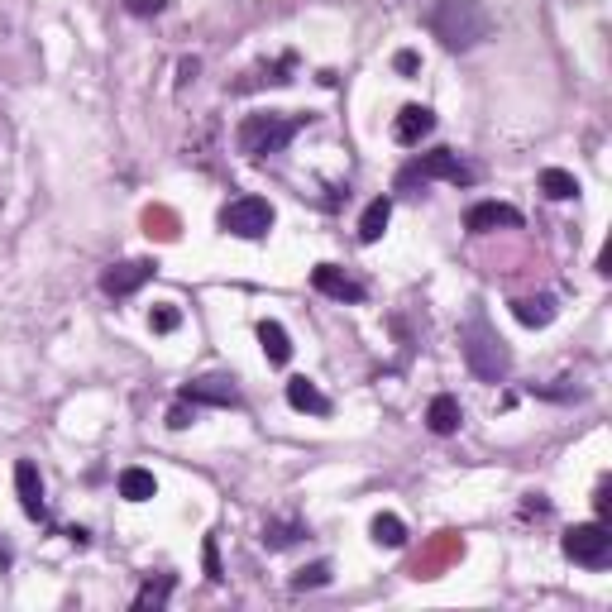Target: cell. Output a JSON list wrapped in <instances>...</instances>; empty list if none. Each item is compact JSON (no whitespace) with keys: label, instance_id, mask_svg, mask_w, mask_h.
Masks as SVG:
<instances>
[{"label":"cell","instance_id":"1","mask_svg":"<svg viewBox=\"0 0 612 612\" xmlns=\"http://www.w3.org/2000/svg\"><path fill=\"white\" fill-rule=\"evenodd\" d=\"M426 24H431V34L445 48H474L493 29V20H488V10H483L479 0H436Z\"/></svg>","mask_w":612,"mask_h":612},{"label":"cell","instance_id":"2","mask_svg":"<svg viewBox=\"0 0 612 612\" xmlns=\"http://www.w3.org/2000/svg\"><path fill=\"white\" fill-rule=\"evenodd\" d=\"M459 350H464V364L479 373L483 383H498V378H507V369H512V354H507V345L498 340V330L488 326L483 316H469V321L459 326Z\"/></svg>","mask_w":612,"mask_h":612},{"label":"cell","instance_id":"3","mask_svg":"<svg viewBox=\"0 0 612 612\" xmlns=\"http://www.w3.org/2000/svg\"><path fill=\"white\" fill-rule=\"evenodd\" d=\"M302 130V115H249L240 125V153L249 158H268V153H283Z\"/></svg>","mask_w":612,"mask_h":612},{"label":"cell","instance_id":"4","mask_svg":"<svg viewBox=\"0 0 612 612\" xmlns=\"http://www.w3.org/2000/svg\"><path fill=\"white\" fill-rule=\"evenodd\" d=\"M220 230L235 240H263L273 230V206L263 197H235L220 211Z\"/></svg>","mask_w":612,"mask_h":612},{"label":"cell","instance_id":"5","mask_svg":"<svg viewBox=\"0 0 612 612\" xmlns=\"http://www.w3.org/2000/svg\"><path fill=\"white\" fill-rule=\"evenodd\" d=\"M565 555L584 569H603L612 560V531L603 522H579L565 531Z\"/></svg>","mask_w":612,"mask_h":612},{"label":"cell","instance_id":"6","mask_svg":"<svg viewBox=\"0 0 612 612\" xmlns=\"http://www.w3.org/2000/svg\"><path fill=\"white\" fill-rule=\"evenodd\" d=\"M416 177H421V182H431V177H445V182H455V187H474V168H469V163H464L455 149H431L426 158H416V163L402 177H397V182L407 187V182H416Z\"/></svg>","mask_w":612,"mask_h":612},{"label":"cell","instance_id":"7","mask_svg":"<svg viewBox=\"0 0 612 612\" xmlns=\"http://www.w3.org/2000/svg\"><path fill=\"white\" fill-rule=\"evenodd\" d=\"M153 273H158V263L153 259H125V263H110L106 273H101V287H106V297H134L139 287L149 283Z\"/></svg>","mask_w":612,"mask_h":612},{"label":"cell","instance_id":"8","mask_svg":"<svg viewBox=\"0 0 612 612\" xmlns=\"http://www.w3.org/2000/svg\"><path fill=\"white\" fill-rule=\"evenodd\" d=\"M187 402H201V407H235L240 402V388H235V378L230 373H201L192 378L187 388H182Z\"/></svg>","mask_w":612,"mask_h":612},{"label":"cell","instance_id":"9","mask_svg":"<svg viewBox=\"0 0 612 612\" xmlns=\"http://www.w3.org/2000/svg\"><path fill=\"white\" fill-rule=\"evenodd\" d=\"M517 225H522V211L507 206V201H479V206H469V216H464V230H474V235L517 230Z\"/></svg>","mask_w":612,"mask_h":612},{"label":"cell","instance_id":"10","mask_svg":"<svg viewBox=\"0 0 612 612\" xmlns=\"http://www.w3.org/2000/svg\"><path fill=\"white\" fill-rule=\"evenodd\" d=\"M311 287L335 297V302H364V283H354L350 273H340L335 263H316L311 268Z\"/></svg>","mask_w":612,"mask_h":612},{"label":"cell","instance_id":"11","mask_svg":"<svg viewBox=\"0 0 612 612\" xmlns=\"http://www.w3.org/2000/svg\"><path fill=\"white\" fill-rule=\"evenodd\" d=\"M15 488H20V507H24V517H34V522H44V517H48V503H44V479H39V469H34L29 459H20V464H15Z\"/></svg>","mask_w":612,"mask_h":612},{"label":"cell","instance_id":"12","mask_svg":"<svg viewBox=\"0 0 612 612\" xmlns=\"http://www.w3.org/2000/svg\"><path fill=\"white\" fill-rule=\"evenodd\" d=\"M431 130H436V115H431L426 106H402V115L393 120V139H397V144H407V149H412V144H421Z\"/></svg>","mask_w":612,"mask_h":612},{"label":"cell","instance_id":"13","mask_svg":"<svg viewBox=\"0 0 612 612\" xmlns=\"http://www.w3.org/2000/svg\"><path fill=\"white\" fill-rule=\"evenodd\" d=\"M459 421H464V407H459V397H450V393L431 397V407H426V426H431L436 436H455Z\"/></svg>","mask_w":612,"mask_h":612},{"label":"cell","instance_id":"14","mask_svg":"<svg viewBox=\"0 0 612 612\" xmlns=\"http://www.w3.org/2000/svg\"><path fill=\"white\" fill-rule=\"evenodd\" d=\"M287 402L297 412H311V416H330V397L311 383V378H287Z\"/></svg>","mask_w":612,"mask_h":612},{"label":"cell","instance_id":"15","mask_svg":"<svg viewBox=\"0 0 612 612\" xmlns=\"http://www.w3.org/2000/svg\"><path fill=\"white\" fill-rule=\"evenodd\" d=\"M512 316L522 321V326H550L555 316H560V306H555V297H522V302H512Z\"/></svg>","mask_w":612,"mask_h":612},{"label":"cell","instance_id":"16","mask_svg":"<svg viewBox=\"0 0 612 612\" xmlns=\"http://www.w3.org/2000/svg\"><path fill=\"white\" fill-rule=\"evenodd\" d=\"M388 220H393V201H388V197L369 201V211L359 216V240H364V244L383 240V230H388Z\"/></svg>","mask_w":612,"mask_h":612},{"label":"cell","instance_id":"17","mask_svg":"<svg viewBox=\"0 0 612 612\" xmlns=\"http://www.w3.org/2000/svg\"><path fill=\"white\" fill-rule=\"evenodd\" d=\"M259 345L268 354V364H287L292 359V340H287V330L278 321H259Z\"/></svg>","mask_w":612,"mask_h":612},{"label":"cell","instance_id":"18","mask_svg":"<svg viewBox=\"0 0 612 612\" xmlns=\"http://www.w3.org/2000/svg\"><path fill=\"white\" fill-rule=\"evenodd\" d=\"M153 493H158V483H153L149 469H120V498L125 503H149Z\"/></svg>","mask_w":612,"mask_h":612},{"label":"cell","instance_id":"19","mask_svg":"<svg viewBox=\"0 0 612 612\" xmlns=\"http://www.w3.org/2000/svg\"><path fill=\"white\" fill-rule=\"evenodd\" d=\"M369 531H373V541H378V546H388V550L407 546V526H402V517H393V512H378Z\"/></svg>","mask_w":612,"mask_h":612},{"label":"cell","instance_id":"20","mask_svg":"<svg viewBox=\"0 0 612 612\" xmlns=\"http://www.w3.org/2000/svg\"><path fill=\"white\" fill-rule=\"evenodd\" d=\"M541 192L555 201H569V197H579V182H574V173H565V168H546V173H541Z\"/></svg>","mask_w":612,"mask_h":612},{"label":"cell","instance_id":"21","mask_svg":"<svg viewBox=\"0 0 612 612\" xmlns=\"http://www.w3.org/2000/svg\"><path fill=\"white\" fill-rule=\"evenodd\" d=\"M297 536H306L297 522H268V526H263V546H268V550H287Z\"/></svg>","mask_w":612,"mask_h":612},{"label":"cell","instance_id":"22","mask_svg":"<svg viewBox=\"0 0 612 612\" xmlns=\"http://www.w3.org/2000/svg\"><path fill=\"white\" fill-rule=\"evenodd\" d=\"M168 593H173V579L163 574L158 584H144V589H139V598H134V608H139V612H149V608H163V603H168Z\"/></svg>","mask_w":612,"mask_h":612},{"label":"cell","instance_id":"23","mask_svg":"<svg viewBox=\"0 0 612 612\" xmlns=\"http://www.w3.org/2000/svg\"><path fill=\"white\" fill-rule=\"evenodd\" d=\"M144 225H149V235H158V240H177V216L163 211V206L144 211Z\"/></svg>","mask_w":612,"mask_h":612},{"label":"cell","instance_id":"24","mask_svg":"<svg viewBox=\"0 0 612 612\" xmlns=\"http://www.w3.org/2000/svg\"><path fill=\"white\" fill-rule=\"evenodd\" d=\"M321 584H330V565L326 560H316V565H306L292 574V589H321Z\"/></svg>","mask_w":612,"mask_h":612},{"label":"cell","instance_id":"25","mask_svg":"<svg viewBox=\"0 0 612 612\" xmlns=\"http://www.w3.org/2000/svg\"><path fill=\"white\" fill-rule=\"evenodd\" d=\"M177 321H182V311H177L173 302H163V306H153V311H149V326L158 330V335H173Z\"/></svg>","mask_w":612,"mask_h":612},{"label":"cell","instance_id":"26","mask_svg":"<svg viewBox=\"0 0 612 612\" xmlns=\"http://www.w3.org/2000/svg\"><path fill=\"white\" fill-rule=\"evenodd\" d=\"M287 72H292V53H287L283 63H278V67H273V72H268V82H273V87H283V82H287ZM259 82H263V77H249V82H240V87H235V91H254V87H259Z\"/></svg>","mask_w":612,"mask_h":612},{"label":"cell","instance_id":"27","mask_svg":"<svg viewBox=\"0 0 612 612\" xmlns=\"http://www.w3.org/2000/svg\"><path fill=\"white\" fill-rule=\"evenodd\" d=\"M192 421H197V402H187V397H182L173 412H168V426H173V431H187Z\"/></svg>","mask_w":612,"mask_h":612},{"label":"cell","instance_id":"28","mask_svg":"<svg viewBox=\"0 0 612 612\" xmlns=\"http://www.w3.org/2000/svg\"><path fill=\"white\" fill-rule=\"evenodd\" d=\"M163 5H168V0H125L130 15H163Z\"/></svg>","mask_w":612,"mask_h":612},{"label":"cell","instance_id":"29","mask_svg":"<svg viewBox=\"0 0 612 612\" xmlns=\"http://www.w3.org/2000/svg\"><path fill=\"white\" fill-rule=\"evenodd\" d=\"M393 67H397V72H402V77H412L416 67H421V58H416L412 48H402V53H397V58H393Z\"/></svg>","mask_w":612,"mask_h":612},{"label":"cell","instance_id":"30","mask_svg":"<svg viewBox=\"0 0 612 612\" xmlns=\"http://www.w3.org/2000/svg\"><path fill=\"white\" fill-rule=\"evenodd\" d=\"M206 574H211V579H225V574H220V555H216V536H206Z\"/></svg>","mask_w":612,"mask_h":612},{"label":"cell","instance_id":"31","mask_svg":"<svg viewBox=\"0 0 612 612\" xmlns=\"http://www.w3.org/2000/svg\"><path fill=\"white\" fill-rule=\"evenodd\" d=\"M5 565H10V550H5V546H0V569H5Z\"/></svg>","mask_w":612,"mask_h":612}]
</instances>
